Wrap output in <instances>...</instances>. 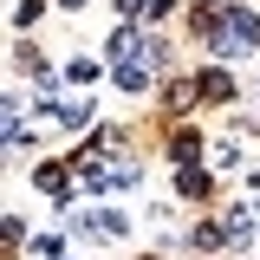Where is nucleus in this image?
Listing matches in <instances>:
<instances>
[{
  "label": "nucleus",
  "instance_id": "f257e3e1",
  "mask_svg": "<svg viewBox=\"0 0 260 260\" xmlns=\"http://www.w3.org/2000/svg\"><path fill=\"white\" fill-rule=\"evenodd\" d=\"M208 46H215V52H234V59H241V52H254L260 46V13H247V7H234V13H221V26H208Z\"/></svg>",
  "mask_w": 260,
  "mask_h": 260
},
{
  "label": "nucleus",
  "instance_id": "f03ea898",
  "mask_svg": "<svg viewBox=\"0 0 260 260\" xmlns=\"http://www.w3.org/2000/svg\"><path fill=\"white\" fill-rule=\"evenodd\" d=\"M176 189L189 195V202H208V189H215V176H208V169H195V162H176Z\"/></svg>",
  "mask_w": 260,
  "mask_h": 260
},
{
  "label": "nucleus",
  "instance_id": "7ed1b4c3",
  "mask_svg": "<svg viewBox=\"0 0 260 260\" xmlns=\"http://www.w3.org/2000/svg\"><path fill=\"white\" fill-rule=\"evenodd\" d=\"M46 104L59 111V124H65V130H78L85 117H91V104H85V98H46Z\"/></svg>",
  "mask_w": 260,
  "mask_h": 260
},
{
  "label": "nucleus",
  "instance_id": "20e7f679",
  "mask_svg": "<svg viewBox=\"0 0 260 260\" xmlns=\"http://www.w3.org/2000/svg\"><path fill=\"white\" fill-rule=\"evenodd\" d=\"M189 241H195V247H202V254H215V247H228L234 234H228V221H221V228H215V221H202V228H195V234H189Z\"/></svg>",
  "mask_w": 260,
  "mask_h": 260
},
{
  "label": "nucleus",
  "instance_id": "39448f33",
  "mask_svg": "<svg viewBox=\"0 0 260 260\" xmlns=\"http://www.w3.org/2000/svg\"><path fill=\"white\" fill-rule=\"evenodd\" d=\"M117 85H124V91H143V85H150V72H143L137 59H124V65H117Z\"/></svg>",
  "mask_w": 260,
  "mask_h": 260
},
{
  "label": "nucleus",
  "instance_id": "423d86ee",
  "mask_svg": "<svg viewBox=\"0 0 260 260\" xmlns=\"http://www.w3.org/2000/svg\"><path fill=\"white\" fill-rule=\"evenodd\" d=\"M137 46H143V32H137V26H124L117 39H111V52H117V65H124V59H137Z\"/></svg>",
  "mask_w": 260,
  "mask_h": 260
},
{
  "label": "nucleus",
  "instance_id": "0eeeda50",
  "mask_svg": "<svg viewBox=\"0 0 260 260\" xmlns=\"http://www.w3.org/2000/svg\"><path fill=\"white\" fill-rule=\"evenodd\" d=\"M234 91V78H228L221 65H215V72H202V98H228Z\"/></svg>",
  "mask_w": 260,
  "mask_h": 260
},
{
  "label": "nucleus",
  "instance_id": "6e6552de",
  "mask_svg": "<svg viewBox=\"0 0 260 260\" xmlns=\"http://www.w3.org/2000/svg\"><path fill=\"white\" fill-rule=\"evenodd\" d=\"M169 150H176V162H195V150H202V137H195V130H182V137H176Z\"/></svg>",
  "mask_w": 260,
  "mask_h": 260
},
{
  "label": "nucleus",
  "instance_id": "1a4fd4ad",
  "mask_svg": "<svg viewBox=\"0 0 260 260\" xmlns=\"http://www.w3.org/2000/svg\"><path fill=\"white\" fill-rule=\"evenodd\" d=\"M65 78H72V85H91V78H98V65H91V59H72V72H65Z\"/></svg>",
  "mask_w": 260,
  "mask_h": 260
},
{
  "label": "nucleus",
  "instance_id": "9d476101",
  "mask_svg": "<svg viewBox=\"0 0 260 260\" xmlns=\"http://www.w3.org/2000/svg\"><path fill=\"white\" fill-rule=\"evenodd\" d=\"M39 7H46V0H20V7H13V20H20V26H32V20H39Z\"/></svg>",
  "mask_w": 260,
  "mask_h": 260
},
{
  "label": "nucleus",
  "instance_id": "9b49d317",
  "mask_svg": "<svg viewBox=\"0 0 260 260\" xmlns=\"http://www.w3.org/2000/svg\"><path fill=\"white\" fill-rule=\"evenodd\" d=\"M137 7H143V0H124V13H137Z\"/></svg>",
  "mask_w": 260,
  "mask_h": 260
},
{
  "label": "nucleus",
  "instance_id": "f8f14e48",
  "mask_svg": "<svg viewBox=\"0 0 260 260\" xmlns=\"http://www.w3.org/2000/svg\"><path fill=\"white\" fill-rule=\"evenodd\" d=\"M59 7H85V0H59Z\"/></svg>",
  "mask_w": 260,
  "mask_h": 260
}]
</instances>
